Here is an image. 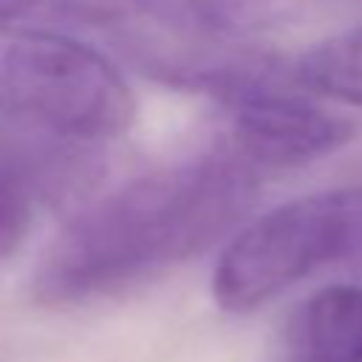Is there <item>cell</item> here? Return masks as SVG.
<instances>
[{
	"label": "cell",
	"mask_w": 362,
	"mask_h": 362,
	"mask_svg": "<svg viewBox=\"0 0 362 362\" xmlns=\"http://www.w3.org/2000/svg\"><path fill=\"white\" fill-rule=\"evenodd\" d=\"M136 116L124 76L96 48L0 23V119L71 141L119 136Z\"/></svg>",
	"instance_id": "2"
},
{
	"label": "cell",
	"mask_w": 362,
	"mask_h": 362,
	"mask_svg": "<svg viewBox=\"0 0 362 362\" xmlns=\"http://www.w3.org/2000/svg\"><path fill=\"white\" fill-rule=\"evenodd\" d=\"M322 266L362 274V187L311 192L246 223L212 272V297L249 314Z\"/></svg>",
	"instance_id": "3"
},
{
	"label": "cell",
	"mask_w": 362,
	"mask_h": 362,
	"mask_svg": "<svg viewBox=\"0 0 362 362\" xmlns=\"http://www.w3.org/2000/svg\"><path fill=\"white\" fill-rule=\"evenodd\" d=\"M31 223V192L0 156V263L25 240Z\"/></svg>",
	"instance_id": "7"
},
{
	"label": "cell",
	"mask_w": 362,
	"mask_h": 362,
	"mask_svg": "<svg viewBox=\"0 0 362 362\" xmlns=\"http://www.w3.org/2000/svg\"><path fill=\"white\" fill-rule=\"evenodd\" d=\"M68 0H0V23H17L28 17H65Z\"/></svg>",
	"instance_id": "8"
},
{
	"label": "cell",
	"mask_w": 362,
	"mask_h": 362,
	"mask_svg": "<svg viewBox=\"0 0 362 362\" xmlns=\"http://www.w3.org/2000/svg\"><path fill=\"white\" fill-rule=\"evenodd\" d=\"M297 0H71L68 20L150 28L178 40L249 42L294 20Z\"/></svg>",
	"instance_id": "4"
},
{
	"label": "cell",
	"mask_w": 362,
	"mask_h": 362,
	"mask_svg": "<svg viewBox=\"0 0 362 362\" xmlns=\"http://www.w3.org/2000/svg\"><path fill=\"white\" fill-rule=\"evenodd\" d=\"M283 362H362V288L314 291L288 322Z\"/></svg>",
	"instance_id": "5"
},
{
	"label": "cell",
	"mask_w": 362,
	"mask_h": 362,
	"mask_svg": "<svg viewBox=\"0 0 362 362\" xmlns=\"http://www.w3.org/2000/svg\"><path fill=\"white\" fill-rule=\"evenodd\" d=\"M260 195V167L232 141L150 170L79 209L42 252L31 297L62 308L116 294L229 235Z\"/></svg>",
	"instance_id": "1"
},
{
	"label": "cell",
	"mask_w": 362,
	"mask_h": 362,
	"mask_svg": "<svg viewBox=\"0 0 362 362\" xmlns=\"http://www.w3.org/2000/svg\"><path fill=\"white\" fill-rule=\"evenodd\" d=\"M294 74L308 93L362 107V28L314 42L294 57Z\"/></svg>",
	"instance_id": "6"
}]
</instances>
